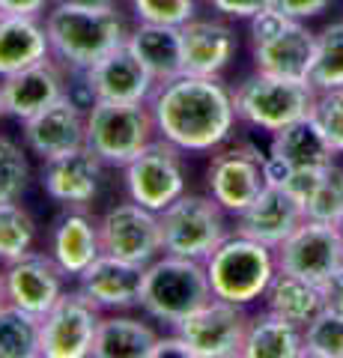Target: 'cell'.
Segmentation results:
<instances>
[{
    "mask_svg": "<svg viewBox=\"0 0 343 358\" xmlns=\"http://www.w3.org/2000/svg\"><path fill=\"white\" fill-rule=\"evenodd\" d=\"M51 3H81V6H119V0H51Z\"/></svg>",
    "mask_w": 343,
    "mask_h": 358,
    "instance_id": "obj_44",
    "label": "cell"
},
{
    "mask_svg": "<svg viewBox=\"0 0 343 358\" xmlns=\"http://www.w3.org/2000/svg\"><path fill=\"white\" fill-rule=\"evenodd\" d=\"M233 99L236 114L245 126L275 134L295 120L311 117L316 105V87L311 81L254 72L233 90Z\"/></svg>",
    "mask_w": 343,
    "mask_h": 358,
    "instance_id": "obj_5",
    "label": "cell"
},
{
    "mask_svg": "<svg viewBox=\"0 0 343 358\" xmlns=\"http://www.w3.org/2000/svg\"><path fill=\"white\" fill-rule=\"evenodd\" d=\"M126 194L129 200L161 212L176 197L185 194V162L182 150L170 141H152L147 150H140L126 167Z\"/></svg>",
    "mask_w": 343,
    "mask_h": 358,
    "instance_id": "obj_10",
    "label": "cell"
},
{
    "mask_svg": "<svg viewBox=\"0 0 343 358\" xmlns=\"http://www.w3.org/2000/svg\"><path fill=\"white\" fill-rule=\"evenodd\" d=\"M302 352H305V329L293 326L290 320H284L272 310L251 317L245 352H242L245 358H302Z\"/></svg>",
    "mask_w": 343,
    "mask_h": 358,
    "instance_id": "obj_29",
    "label": "cell"
},
{
    "mask_svg": "<svg viewBox=\"0 0 343 358\" xmlns=\"http://www.w3.org/2000/svg\"><path fill=\"white\" fill-rule=\"evenodd\" d=\"M84 209L87 206H66L63 215L54 221L48 236V254L60 263L66 278H78L102 254L98 221L87 215Z\"/></svg>",
    "mask_w": 343,
    "mask_h": 358,
    "instance_id": "obj_23",
    "label": "cell"
},
{
    "mask_svg": "<svg viewBox=\"0 0 343 358\" xmlns=\"http://www.w3.org/2000/svg\"><path fill=\"white\" fill-rule=\"evenodd\" d=\"M149 102H93L87 108V147L110 167H126L156 141Z\"/></svg>",
    "mask_w": 343,
    "mask_h": 358,
    "instance_id": "obj_6",
    "label": "cell"
},
{
    "mask_svg": "<svg viewBox=\"0 0 343 358\" xmlns=\"http://www.w3.org/2000/svg\"><path fill=\"white\" fill-rule=\"evenodd\" d=\"M170 355H176V358H191V350H188V343H185L176 331L168 334V338H159L156 350H152V358H170Z\"/></svg>",
    "mask_w": 343,
    "mask_h": 358,
    "instance_id": "obj_43",
    "label": "cell"
},
{
    "mask_svg": "<svg viewBox=\"0 0 343 358\" xmlns=\"http://www.w3.org/2000/svg\"><path fill=\"white\" fill-rule=\"evenodd\" d=\"M164 254L206 263L221 242L230 236L227 209L212 194H180L159 212Z\"/></svg>",
    "mask_w": 343,
    "mask_h": 358,
    "instance_id": "obj_7",
    "label": "cell"
},
{
    "mask_svg": "<svg viewBox=\"0 0 343 358\" xmlns=\"http://www.w3.org/2000/svg\"><path fill=\"white\" fill-rule=\"evenodd\" d=\"M6 296L13 305L42 317L66 293V272L51 254L27 251L24 257L6 263Z\"/></svg>",
    "mask_w": 343,
    "mask_h": 358,
    "instance_id": "obj_19",
    "label": "cell"
},
{
    "mask_svg": "<svg viewBox=\"0 0 343 358\" xmlns=\"http://www.w3.org/2000/svg\"><path fill=\"white\" fill-rule=\"evenodd\" d=\"M206 272L218 299L248 308L265 296L275 272H278V260H275V248L269 245L248 239L242 233H230L206 257Z\"/></svg>",
    "mask_w": 343,
    "mask_h": 358,
    "instance_id": "obj_4",
    "label": "cell"
},
{
    "mask_svg": "<svg viewBox=\"0 0 343 358\" xmlns=\"http://www.w3.org/2000/svg\"><path fill=\"white\" fill-rule=\"evenodd\" d=\"M161 334L135 317H102L93 341V358H152Z\"/></svg>",
    "mask_w": 343,
    "mask_h": 358,
    "instance_id": "obj_28",
    "label": "cell"
},
{
    "mask_svg": "<svg viewBox=\"0 0 343 358\" xmlns=\"http://www.w3.org/2000/svg\"><path fill=\"white\" fill-rule=\"evenodd\" d=\"M263 299H265V310L290 320L298 329H307L323 313V289H319V284L307 281L302 275L284 272V268L275 272Z\"/></svg>",
    "mask_w": 343,
    "mask_h": 358,
    "instance_id": "obj_26",
    "label": "cell"
},
{
    "mask_svg": "<svg viewBox=\"0 0 343 358\" xmlns=\"http://www.w3.org/2000/svg\"><path fill=\"white\" fill-rule=\"evenodd\" d=\"M278 268L302 275L307 281L323 284L326 278L343 266V236L337 224L305 218L298 227L275 248Z\"/></svg>",
    "mask_w": 343,
    "mask_h": 358,
    "instance_id": "obj_13",
    "label": "cell"
},
{
    "mask_svg": "<svg viewBox=\"0 0 343 358\" xmlns=\"http://www.w3.org/2000/svg\"><path fill=\"white\" fill-rule=\"evenodd\" d=\"M143 278H147V266L119 260V257L110 254H98L78 275V287L102 310H129L140 308Z\"/></svg>",
    "mask_w": 343,
    "mask_h": 358,
    "instance_id": "obj_20",
    "label": "cell"
},
{
    "mask_svg": "<svg viewBox=\"0 0 343 358\" xmlns=\"http://www.w3.org/2000/svg\"><path fill=\"white\" fill-rule=\"evenodd\" d=\"M251 317L242 305L227 299H212L185 317L173 331L188 343L191 358H236L245 352Z\"/></svg>",
    "mask_w": 343,
    "mask_h": 358,
    "instance_id": "obj_9",
    "label": "cell"
},
{
    "mask_svg": "<svg viewBox=\"0 0 343 358\" xmlns=\"http://www.w3.org/2000/svg\"><path fill=\"white\" fill-rule=\"evenodd\" d=\"M129 3L138 21L182 27L185 21L197 18V3L200 0H129Z\"/></svg>",
    "mask_w": 343,
    "mask_h": 358,
    "instance_id": "obj_36",
    "label": "cell"
},
{
    "mask_svg": "<svg viewBox=\"0 0 343 358\" xmlns=\"http://www.w3.org/2000/svg\"><path fill=\"white\" fill-rule=\"evenodd\" d=\"M305 221V206L281 185H265V192L254 203L236 215V233L248 239H257L269 248L290 236V233Z\"/></svg>",
    "mask_w": 343,
    "mask_h": 358,
    "instance_id": "obj_21",
    "label": "cell"
},
{
    "mask_svg": "<svg viewBox=\"0 0 343 358\" xmlns=\"http://www.w3.org/2000/svg\"><path fill=\"white\" fill-rule=\"evenodd\" d=\"M102 308L84 289H66L39 317V358H90Z\"/></svg>",
    "mask_w": 343,
    "mask_h": 358,
    "instance_id": "obj_8",
    "label": "cell"
},
{
    "mask_svg": "<svg viewBox=\"0 0 343 358\" xmlns=\"http://www.w3.org/2000/svg\"><path fill=\"white\" fill-rule=\"evenodd\" d=\"M305 218L326 224L343 221V164L331 162L323 167V179H319L311 200L305 203Z\"/></svg>",
    "mask_w": 343,
    "mask_h": 358,
    "instance_id": "obj_33",
    "label": "cell"
},
{
    "mask_svg": "<svg viewBox=\"0 0 343 358\" xmlns=\"http://www.w3.org/2000/svg\"><path fill=\"white\" fill-rule=\"evenodd\" d=\"M159 138L182 152H215L236 126V99L221 75L182 72L156 87L149 99Z\"/></svg>",
    "mask_w": 343,
    "mask_h": 358,
    "instance_id": "obj_1",
    "label": "cell"
},
{
    "mask_svg": "<svg viewBox=\"0 0 343 358\" xmlns=\"http://www.w3.org/2000/svg\"><path fill=\"white\" fill-rule=\"evenodd\" d=\"M209 6H212L215 13H221V15H227V18L248 21L257 13H263V9L269 6V0H209Z\"/></svg>",
    "mask_w": 343,
    "mask_h": 358,
    "instance_id": "obj_40",
    "label": "cell"
},
{
    "mask_svg": "<svg viewBox=\"0 0 343 358\" xmlns=\"http://www.w3.org/2000/svg\"><path fill=\"white\" fill-rule=\"evenodd\" d=\"M105 162L87 147H75L42 162V188L60 206H90L102 188Z\"/></svg>",
    "mask_w": 343,
    "mask_h": 358,
    "instance_id": "obj_16",
    "label": "cell"
},
{
    "mask_svg": "<svg viewBox=\"0 0 343 358\" xmlns=\"http://www.w3.org/2000/svg\"><path fill=\"white\" fill-rule=\"evenodd\" d=\"M272 9H278L286 18H295V21H307V18H316L323 15L326 9L331 6V0H269Z\"/></svg>",
    "mask_w": 343,
    "mask_h": 358,
    "instance_id": "obj_39",
    "label": "cell"
},
{
    "mask_svg": "<svg viewBox=\"0 0 343 358\" xmlns=\"http://www.w3.org/2000/svg\"><path fill=\"white\" fill-rule=\"evenodd\" d=\"M6 114V110H3V102H0V117H3Z\"/></svg>",
    "mask_w": 343,
    "mask_h": 358,
    "instance_id": "obj_46",
    "label": "cell"
},
{
    "mask_svg": "<svg viewBox=\"0 0 343 358\" xmlns=\"http://www.w3.org/2000/svg\"><path fill=\"white\" fill-rule=\"evenodd\" d=\"M54 57L42 15H0V78Z\"/></svg>",
    "mask_w": 343,
    "mask_h": 358,
    "instance_id": "obj_24",
    "label": "cell"
},
{
    "mask_svg": "<svg viewBox=\"0 0 343 358\" xmlns=\"http://www.w3.org/2000/svg\"><path fill=\"white\" fill-rule=\"evenodd\" d=\"M269 155L281 159L295 171V167H326L335 162L337 152L331 150V143L326 141V134L319 131L316 122L311 117H305L272 134Z\"/></svg>",
    "mask_w": 343,
    "mask_h": 358,
    "instance_id": "obj_27",
    "label": "cell"
},
{
    "mask_svg": "<svg viewBox=\"0 0 343 358\" xmlns=\"http://www.w3.org/2000/svg\"><path fill=\"white\" fill-rule=\"evenodd\" d=\"M323 310H331V313H343V266H337L323 284Z\"/></svg>",
    "mask_w": 343,
    "mask_h": 358,
    "instance_id": "obj_41",
    "label": "cell"
},
{
    "mask_svg": "<svg viewBox=\"0 0 343 358\" xmlns=\"http://www.w3.org/2000/svg\"><path fill=\"white\" fill-rule=\"evenodd\" d=\"M182 30V60L191 75H221L239 51L236 30L218 18H191Z\"/></svg>",
    "mask_w": 343,
    "mask_h": 358,
    "instance_id": "obj_22",
    "label": "cell"
},
{
    "mask_svg": "<svg viewBox=\"0 0 343 358\" xmlns=\"http://www.w3.org/2000/svg\"><path fill=\"white\" fill-rule=\"evenodd\" d=\"M30 185V159L13 138L0 134V203L21 200Z\"/></svg>",
    "mask_w": 343,
    "mask_h": 358,
    "instance_id": "obj_34",
    "label": "cell"
},
{
    "mask_svg": "<svg viewBox=\"0 0 343 358\" xmlns=\"http://www.w3.org/2000/svg\"><path fill=\"white\" fill-rule=\"evenodd\" d=\"M51 0H0V15H45Z\"/></svg>",
    "mask_w": 343,
    "mask_h": 358,
    "instance_id": "obj_42",
    "label": "cell"
},
{
    "mask_svg": "<svg viewBox=\"0 0 343 358\" xmlns=\"http://www.w3.org/2000/svg\"><path fill=\"white\" fill-rule=\"evenodd\" d=\"M33 239H36V221L30 212L18 200L0 203V263H13L33 251Z\"/></svg>",
    "mask_w": 343,
    "mask_h": 358,
    "instance_id": "obj_32",
    "label": "cell"
},
{
    "mask_svg": "<svg viewBox=\"0 0 343 358\" xmlns=\"http://www.w3.org/2000/svg\"><path fill=\"white\" fill-rule=\"evenodd\" d=\"M212 299L215 293L212 284H209L206 263L176 254H161L159 260L147 266L140 308L149 320L173 329Z\"/></svg>",
    "mask_w": 343,
    "mask_h": 358,
    "instance_id": "obj_3",
    "label": "cell"
},
{
    "mask_svg": "<svg viewBox=\"0 0 343 358\" xmlns=\"http://www.w3.org/2000/svg\"><path fill=\"white\" fill-rule=\"evenodd\" d=\"M69 90L72 87L66 84V66L57 57H48L21 72L0 78V102H3L6 117L24 122L54 105L57 99H63Z\"/></svg>",
    "mask_w": 343,
    "mask_h": 358,
    "instance_id": "obj_15",
    "label": "cell"
},
{
    "mask_svg": "<svg viewBox=\"0 0 343 358\" xmlns=\"http://www.w3.org/2000/svg\"><path fill=\"white\" fill-rule=\"evenodd\" d=\"M314 54H316V33L307 30L295 18H286L275 33L251 42L254 69L278 78H293V81H307L311 78Z\"/></svg>",
    "mask_w": 343,
    "mask_h": 358,
    "instance_id": "obj_18",
    "label": "cell"
},
{
    "mask_svg": "<svg viewBox=\"0 0 343 358\" xmlns=\"http://www.w3.org/2000/svg\"><path fill=\"white\" fill-rule=\"evenodd\" d=\"M337 227H340V236H343V221H340V224H337Z\"/></svg>",
    "mask_w": 343,
    "mask_h": 358,
    "instance_id": "obj_47",
    "label": "cell"
},
{
    "mask_svg": "<svg viewBox=\"0 0 343 358\" xmlns=\"http://www.w3.org/2000/svg\"><path fill=\"white\" fill-rule=\"evenodd\" d=\"M302 358H343V313L323 310L305 329Z\"/></svg>",
    "mask_w": 343,
    "mask_h": 358,
    "instance_id": "obj_35",
    "label": "cell"
},
{
    "mask_svg": "<svg viewBox=\"0 0 343 358\" xmlns=\"http://www.w3.org/2000/svg\"><path fill=\"white\" fill-rule=\"evenodd\" d=\"M316 93L343 87V21H335L316 33V54L307 78Z\"/></svg>",
    "mask_w": 343,
    "mask_h": 358,
    "instance_id": "obj_31",
    "label": "cell"
},
{
    "mask_svg": "<svg viewBox=\"0 0 343 358\" xmlns=\"http://www.w3.org/2000/svg\"><path fill=\"white\" fill-rule=\"evenodd\" d=\"M42 21L48 30L51 54L66 69L78 75L93 69L98 60L129 39V27L119 6L51 3Z\"/></svg>",
    "mask_w": 343,
    "mask_h": 358,
    "instance_id": "obj_2",
    "label": "cell"
},
{
    "mask_svg": "<svg viewBox=\"0 0 343 358\" xmlns=\"http://www.w3.org/2000/svg\"><path fill=\"white\" fill-rule=\"evenodd\" d=\"M311 120L319 126V131L326 134L331 150L343 155V87L316 93V105L311 110Z\"/></svg>",
    "mask_w": 343,
    "mask_h": 358,
    "instance_id": "obj_37",
    "label": "cell"
},
{
    "mask_svg": "<svg viewBox=\"0 0 343 358\" xmlns=\"http://www.w3.org/2000/svg\"><path fill=\"white\" fill-rule=\"evenodd\" d=\"M126 45L135 51V57L147 66L156 84L173 81L185 72L182 60V30L173 24H149L138 21L135 30H129Z\"/></svg>",
    "mask_w": 343,
    "mask_h": 358,
    "instance_id": "obj_25",
    "label": "cell"
},
{
    "mask_svg": "<svg viewBox=\"0 0 343 358\" xmlns=\"http://www.w3.org/2000/svg\"><path fill=\"white\" fill-rule=\"evenodd\" d=\"M319 179H323V167H295V171L286 176V182L281 188H286L298 203H307L311 200V194L316 192V185H319Z\"/></svg>",
    "mask_w": 343,
    "mask_h": 358,
    "instance_id": "obj_38",
    "label": "cell"
},
{
    "mask_svg": "<svg viewBox=\"0 0 343 358\" xmlns=\"http://www.w3.org/2000/svg\"><path fill=\"white\" fill-rule=\"evenodd\" d=\"M0 358H39V317L13 301L0 308Z\"/></svg>",
    "mask_w": 343,
    "mask_h": 358,
    "instance_id": "obj_30",
    "label": "cell"
},
{
    "mask_svg": "<svg viewBox=\"0 0 343 358\" xmlns=\"http://www.w3.org/2000/svg\"><path fill=\"white\" fill-rule=\"evenodd\" d=\"M6 301H9V296H6V275L0 272V308H3Z\"/></svg>",
    "mask_w": 343,
    "mask_h": 358,
    "instance_id": "obj_45",
    "label": "cell"
},
{
    "mask_svg": "<svg viewBox=\"0 0 343 358\" xmlns=\"http://www.w3.org/2000/svg\"><path fill=\"white\" fill-rule=\"evenodd\" d=\"M98 239H102V254L140 266H149L164 254L159 212L140 206L135 200L110 206L98 218Z\"/></svg>",
    "mask_w": 343,
    "mask_h": 358,
    "instance_id": "obj_12",
    "label": "cell"
},
{
    "mask_svg": "<svg viewBox=\"0 0 343 358\" xmlns=\"http://www.w3.org/2000/svg\"><path fill=\"white\" fill-rule=\"evenodd\" d=\"M81 78L90 90L93 102H149L159 87L156 78L135 57L129 45L114 48Z\"/></svg>",
    "mask_w": 343,
    "mask_h": 358,
    "instance_id": "obj_17",
    "label": "cell"
},
{
    "mask_svg": "<svg viewBox=\"0 0 343 358\" xmlns=\"http://www.w3.org/2000/svg\"><path fill=\"white\" fill-rule=\"evenodd\" d=\"M21 126H24L21 129L24 147L45 162L87 143V105H81L72 93H66L45 110H39L36 117L24 120Z\"/></svg>",
    "mask_w": 343,
    "mask_h": 358,
    "instance_id": "obj_14",
    "label": "cell"
},
{
    "mask_svg": "<svg viewBox=\"0 0 343 358\" xmlns=\"http://www.w3.org/2000/svg\"><path fill=\"white\" fill-rule=\"evenodd\" d=\"M269 179H265V155L254 143H233L218 150L206 167V188L230 215L245 212L257 200Z\"/></svg>",
    "mask_w": 343,
    "mask_h": 358,
    "instance_id": "obj_11",
    "label": "cell"
}]
</instances>
